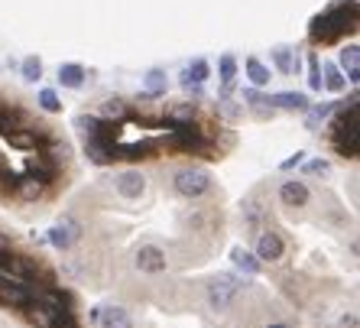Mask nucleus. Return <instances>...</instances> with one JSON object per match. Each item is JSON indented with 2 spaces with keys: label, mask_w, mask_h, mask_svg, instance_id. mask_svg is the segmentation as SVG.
<instances>
[{
  "label": "nucleus",
  "mask_w": 360,
  "mask_h": 328,
  "mask_svg": "<svg viewBox=\"0 0 360 328\" xmlns=\"http://www.w3.org/2000/svg\"><path fill=\"white\" fill-rule=\"evenodd\" d=\"M335 124H331V146L344 160H357L360 150V134H357V94H351V101H338Z\"/></svg>",
  "instance_id": "nucleus-1"
},
{
  "label": "nucleus",
  "mask_w": 360,
  "mask_h": 328,
  "mask_svg": "<svg viewBox=\"0 0 360 328\" xmlns=\"http://www.w3.org/2000/svg\"><path fill=\"white\" fill-rule=\"evenodd\" d=\"M46 185H49V179H42L39 172H23L20 179H13V189H17V195L23 202L42 198V195H46Z\"/></svg>",
  "instance_id": "nucleus-8"
},
{
  "label": "nucleus",
  "mask_w": 360,
  "mask_h": 328,
  "mask_svg": "<svg viewBox=\"0 0 360 328\" xmlns=\"http://www.w3.org/2000/svg\"><path fill=\"white\" fill-rule=\"evenodd\" d=\"M247 78H250L253 88H266L273 75H269V68L263 65L260 59H253V56H250V59H247Z\"/></svg>",
  "instance_id": "nucleus-21"
},
{
  "label": "nucleus",
  "mask_w": 360,
  "mask_h": 328,
  "mask_svg": "<svg viewBox=\"0 0 360 328\" xmlns=\"http://www.w3.org/2000/svg\"><path fill=\"white\" fill-rule=\"evenodd\" d=\"M354 26H357V4L354 0H347V4H335V7H328L321 17L311 20V42H321V46H328V42L341 39L344 33H351Z\"/></svg>",
  "instance_id": "nucleus-2"
},
{
  "label": "nucleus",
  "mask_w": 360,
  "mask_h": 328,
  "mask_svg": "<svg viewBox=\"0 0 360 328\" xmlns=\"http://www.w3.org/2000/svg\"><path fill=\"white\" fill-rule=\"evenodd\" d=\"M136 270L140 273H162V270L169 267V260H166V251H160L156 244H143L140 251H136Z\"/></svg>",
  "instance_id": "nucleus-7"
},
{
  "label": "nucleus",
  "mask_w": 360,
  "mask_h": 328,
  "mask_svg": "<svg viewBox=\"0 0 360 328\" xmlns=\"http://www.w3.org/2000/svg\"><path fill=\"white\" fill-rule=\"evenodd\" d=\"M127 101L124 98H108V101L101 104V114H104V120H120V118H127Z\"/></svg>",
  "instance_id": "nucleus-24"
},
{
  "label": "nucleus",
  "mask_w": 360,
  "mask_h": 328,
  "mask_svg": "<svg viewBox=\"0 0 360 328\" xmlns=\"http://www.w3.org/2000/svg\"><path fill=\"white\" fill-rule=\"evenodd\" d=\"M231 260H234L243 273H250V277H257V273L263 270V260H257V253L243 251V247H234V251H231Z\"/></svg>",
  "instance_id": "nucleus-18"
},
{
  "label": "nucleus",
  "mask_w": 360,
  "mask_h": 328,
  "mask_svg": "<svg viewBox=\"0 0 360 328\" xmlns=\"http://www.w3.org/2000/svg\"><path fill=\"white\" fill-rule=\"evenodd\" d=\"M309 88L311 92H321V65H319V56H315V52L309 56Z\"/></svg>",
  "instance_id": "nucleus-28"
},
{
  "label": "nucleus",
  "mask_w": 360,
  "mask_h": 328,
  "mask_svg": "<svg viewBox=\"0 0 360 328\" xmlns=\"http://www.w3.org/2000/svg\"><path fill=\"white\" fill-rule=\"evenodd\" d=\"M218 68H221V101H224L227 94L234 92V78H237V59L227 52V56H221V62H218Z\"/></svg>",
  "instance_id": "nucleus-15"
},
{
  "label": "nucleus",
  "mask_w": 360,
  "mask_h": 328,
  "mask_svg": "<svg viewBox=\"0 0 360 328\" xmlns=\"http://www.w3.org/2000/svg\"><path fill=\"white\" fill-rule=\"evenodd\" d=\"M305 172H311V176H328V172H331V163L328 160H311V163H305Z\"/></svg>",
  "instance_id": "nucleus-29"
},
{
  "label": "nucleus",
  "mask_w": 360,
  "mask_h": 328,
  "mask_svg": "<svg viewBox=\"0 0 360 328\" xmlns=\"http://www.w3.org/2000/svg\"><path fill=\"white\" fill-rule=\"evenodd\" d=\"M84 156L94 166H108V163H114V144L104 137H84Z\"/></svg>",
  "instance_id": "nucleus-9"
},
{
  "label": "nucleus",
  "mask_w": 360,
  "mask_h": 328,
  "mask_svg": "<svg viewBox=\"0 0 360 328\" xmlns=\"http://www.w3.org/2000/svg\"><path fill=\"white\" fill-rule=\"evenodd\" d=\"M273 62L283 75H295L299 72V56H292V49H285V46H276L273 49Z\"/></svg>",
  "instance_id": "nucleus-19"
},
{
  "label": "nucleus",
  "mask_w": 360,
  "mask_h": 328,
  "mask_svg": "<svg viewBox=\"0 0 360 328\" xmlns=\"http://www.w3.org/2000/svg\"><path fill=\"white\" fill-rule=\"evenodd\" d=\"M305 156H309V153H305V150L292 153V156H289V160H283V163H279V169H283V172H289V169H299L302 163H305Z\"/></svg>",
  "instance_id": "nucleus-30"
},
{
  "label": "nucleus",
  "mask_w": 360,
  "mask_h": 328,
  "mask_svg": "<svg viewBox=\"0 0 360 328\" xmlns=\"http://www.w3.org/2000/svg\"><path fill=\"white\" fill-rule=\"evenodd\" d=\"M78 237H82V225H78L75 218H59L49 231V244L56 247V251H68Z\"/></svg>",
  "instance_id": "nucleus-6"
},
{
  "label": "nucleus",
  "mask_w": 360,
  "mask_h": 328,
  "mask_svg": "<svg viewBox=\"0 0 360 328\" xmlns=\"http://www.w3.org/2000/svg\"><path fill=\"white\" fill-rule=\"evenodd\" d=\"M36 289L39 286H33L30 279L4 277V273H0V305H4V309H23L36 296Z\"/></svg>",
  "instance_id": "nucleus-3"
},
{
  "label": "nucleus",
  "mask_w": 360,
  "mask_h": 328,
  "mask_svg": "<svg viewBox=\"0 0 360 328\" xmlns=\"http://www.w3.org/2000/svg\"><path fill=\"white\" fill-rule=\"evenodd\" d=\"M283 253H285V244L276 231H263V234L257 237V260L273 263V260H279Z\"/></svg>",
  "instance_id": "nucleus-11"
},
{
  "label": "nucleus",
  "mask_w": 360,
  "mask_h": 328,
  "mask_svg": "<svg viewBox=\"0 0 360 328\" xmlns=\"http://www.w3.org/2000/svg\"><path fill=\"white\" fill-rule=\"evenodd\" d=\"M166 72L162 68H153V72H146V92H143V101L146 98H166Z\"/></svg>",
  "instance_id": "nucleus-17"
},
{
  "label": "nucleus",
  "mask_w": 360,
  "mask_h": 328,
  "mask_svg": "<svg viewBox=\"0 0 360 328\" xmlns=\"http://www.w3.org/2000/svg\"><path fill=\"white\" fill-rule=\"evenodd\" d=\"M279 202L285 208H305L309 205V185L299 182V179H289V182L279 185Z\"/></svg>",
  "instance_id": "nucleus-10"
},
{
  "label": "nucleus",
  "mask_w": 360,
  "mask_h": 328,
  "mask_svg": "<svg viewBox=\"0 0 360 328\" xmlns=\"http://www.w3.org/2000/svg\"><path fill=\"white\" fill-rule=\"evenodd\" d=\"M237 293H240V279H237L234 273H218V277L211 279V286H208L211 309H214V312H224Z\"/></svg>",
  "instance_id": "nucleus-5"
},
{
  "label": "nucleus",
  "mask_w": 360,
  "mask_h": 328,
  "mask_svg": "<svg viewBox=\"0 0 360 328\" xmlns=\"http://www.w3.org/2000/svg\"><path fill=\"white\" fill-rule=\"evenodd\" d=\"M172 185H176V192L182 195V198H201V195L211 189V172L208 169H198V166L179 169Z\"/></svg>",
  "instance_id": "nucleus-4"
},
{
  "label": "nucleus",
  "mask_w": 360,
  "mask_h": 328,
  "mask_svg": "<svg viewBox=\"0 0 360 328\" xmlns=\"http://www.w3.org/2000/svg\"><path fill=\"white\" fill-rule=\"evenodd\" d=\"M114 185H117V192L124 195V198H130V202H134V198H140V195L146 192V179H143L136 169H130V172H120V176L114 179Z\"/></svg>",
  "instance_id": "nucleus-12"
},
{
  "label": "nucleus",
  "mask_w": 360,
  "mask_h": 328,
  "mask_svg": "<svg viewBox=\"0 0 360 328\" xmlns=\"http://www.w3.org/2000/svg\"><path fill=\"white\" fill-rule=\"evenodd\" d=\"M338 108V101H321L319 108H311V114H309V120H305V127H309V130H319V124L325 118H331V111Z\"/></svg>",
  "instance_id": "nucleus-25"
},
{
  "label": "nucleus",
  "mask_w": 360,
  "mask_h": 328,
  "mask_svg": "<svg viewBox=\"0 0 360 328\" xmlns=\"http://www.w3.org/2000/svg\"><path fill=\"white\" fill-rule=\"evenodd\" d=\"M266 328H289V325H279V322H276V325H266Z\"/></svg>",
  "instance_id": "nucleus-33"
},
{
  "label": "nucleus",
  "mask_w": 360,
  "mask_h": 328,
  "mask_svg": "<svg viewBox=\"0 0 360 328\" xmlns=\"http://www.w3.org/2000/svg\"><path fill=\"white\" fill-rule=\"evenodd\" d=\"M266 104H276L283 111H309V98L302 92H279V94H269Z\"/></svg>",
  "instance_id": "nucleus-14"
},
{
  "label": "nucleus",
  "mask_w": 360,
  "mask_h": 328,
  "mask_svg": "<svg viewBox=\"0 0 360 328\" xmlns=\"http://www.w3.org/2000/svg\"><path fill=\"white\" fill-rule=\"evenodd\" d=\"M52 328H82V325H78L75 312H65V315H62V319L56 322V325H52Z\"/></svg>",
  "instance_id": "nucleus-31"
},
{
  "label": "nucleus",
  "mask_w": 360,
  "mask_h": 328,
  "mask_svg": "<svg viewBox=\"0 0 360 328\" xmlns=\"http://www.w3.org/2000/svg\"><path fill=\"white\" fill-rule=\"evenodd\" d=\"M39 108L46 111V114H59V111H62L59 94L52 92V88H42V92H39Z\"/></svg>",
  "instance_id": "nucleus-26"
},
{
  "label": "nucleus",
  "mask_w": 360,
  "mask_h": 328,
  "mask_svg": "<svg viewBox=\"0 0 360 328\" xmlns=\"http://www.w3.org/2000/svg\"><path fill=\"white\" fill-rule=\"evenodd\" d=\"M321 88H328V92H344V88H347V78H344L341 68H338V65H325Z\"/></svg>",
  "instance_id": "nucleus-22"
},
{
  "label": "nucleus",
  "mask_w": 360,
  "mask_h": 328,
  "mask_svg": "<svg viewBox=\"0 0 360 328\" xmlns=\"http://www.w3.org/2000/svg\"><path fill=\"white\" fill-rule=\"evenodd\" d=\"M20 72H23L26 82H39L42 78V62L36 59V56H30V59H23V65H20Z\"/></svg>",
  "instance_id": "nucleus-27"
},
{
  "label": "nucleus",
  "mask_w": 360,
  "mask_h": 328,
  "mask_svg": "<svg viewBox=\"0 0 360 328\" xmlns=\"http://www.w3.org/2000/svg\"><path fill=\"white\" fill-rule=\"evenodd\" d=\"M98 325L101 328H134V319L124 305H108V309H98Z\"/></svg>",
  "instance_id": "nucleus-13"
},
{
  "label": "nucleus",
  "mask_w": 360,
  "mask_h": 328,
  "mask_svg": "<svg viewBox=\"0 0 360 328\" xmlns=\"http://www.w3.org/2000/svg\"><path fill=\"white\" fill-rule=\"evenodd\" d=\"M59 82H62V88H82L84 68L75 65V62H65V65H59Z\"/></svg>",
  "instance_id": "nucleus-20"
},
{
  "label": "nucleus",
  "mask_w": 360,
  "mask_h": 328,
  "mask_svg": "<svg viewBox=\"0 0 360 328\" xmlns=\"http://www.w3.org/2000/svg\"><path fill=\"white\" fill-rule=\"evenodd\" d=\"M7 251H10V237L0 234V253H7Z\"/></svg>",
  "instance_id": "nucleus-32"
},
{
  "label": "nucleus",
  "mask_w": 360,
  "mask_h": 328,
  "mask_svg": "<svg viewBox=\"0 0 360 328\" xmlns=\"http://www.w3.org/2000/svg\"><path fill=\"white\" fill-rule=\"evenodd\" d=\"M208 75H211V65L205 59H195L192 65L185 68V75H182V82H195V84H205L208 82Z\"/></svg>",
  "instance_id": "nucleus-23"
},
{
  "label": "nucleus",
  "mask_w": 360,
  "mask_h": 328,
  "mask_svg": "<svg viewBox=\"0 0 360 328\" xmlns=\"http://www.w3.org/2000/svg\"><path fill=\"white\" fill-rule=\"evenodd\" d=\"M341 68L347 72V82H351V84L360 82V49L354 46V42L341 49Z\"/></svg>",
  "instance_id": "nucleus-16"
}]
</instances>
